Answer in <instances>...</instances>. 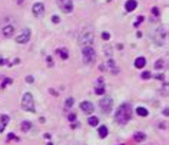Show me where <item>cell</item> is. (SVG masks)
I'll use <instances>...</instances> for the list:
<instances>
[{
  "mask_svg": "<svg viewBox=\"0 0 169 145\" xmlns=\"http://www.w3.org/2000/svg\"><path fill=\"white\" fill-rule=\"evenodd\" d=\"M7 124H9V115H2L0 116V132H3L6 129Z\"/></svg>",
  "mask_w": 169,
  "mask_h": 145,
  "instance_id": "12",
  "label": "cell"
},
{
  "mask_svg": "<svg viewBox=\"0 0 169 145\" xmlns=\"http://www.w3.org/2000/svg\"><path fill=\"white\" fill-rule=\"evenodd\" d=\"M12 84H13V79H12V78H6L5 80H3V82H2V85H0V88H2V89H5V88H6L7 85H12Z\"/></svg>",
  "mask_w": 169,
  "mask_h": 145,
  "instance_id": "21",
  "label": "cell"
},
{
  "mask_svg": "<svg viewBox=\"0 0 169 145\" xmlns=\"http://www.w3.org/2000/svg\"><path fill=\"white\" fill-rule=\"evenodd\" d=\"M136 114L139 115V116H142V118H145V116L149 115V112H148V109L143 108V106H138V108H136Z\"/></svg>",
  "mask_w": 169,
  "mask_h": 145,
  "instance_id": "16",
  "label": "cell"
},
{
  "mask_svg": "<svg viewBox=\"0 0 169 145\" xmlns=\"http://www.w3.org/2000/svg\"><path fill=\"white\" fill-rule=\"evenodd\" d=\"M130 118H132V106H130V103H128V102L122 103V105L116 109L115 121H116L117 124H120V125H125V124H128V122L130 121Z\"/></svg>",
  "mask_w": 169,
  "mask_h": 145,
  "instance_id": "1",
  "label": "cell"
},
{
  "mask_svg": "<svg viewBox=\"0 0 169 145\" xmlns=\"http://www.w3.org/2000/svg\"><path fill=\"white\" fill-rule=\"evenodd\" d=\"M98 134H99V138L105 139L106 137H108V134H109V129H108V127H106V125H102V127H99Z\"/></svg>",
  "mask_w": 169,
  "mask_h": 145,
  "instance_id": "14",
  "label": "cell"
},
{
  "mask_svg": "<svg viewBox=\"0 0 169 145\" xmlns=\"http://www.w3.org/2000/svg\"><path fill=\"white\" fill-rule=\"evenodd\" d=\"M99 106H100V109H102L105 114H111L112 108H113V101H112V98L105 96L103 99H100Z\"/></svg>",
  "mask_w": 169,
  "mask_h": 145,
  "instance_id": "5",
  "label": "cell"
},
{
  "mask_svg": "<svg viewBox=\"0 0 169 145\" xmlns=\"http://www.w3.org/2000/svg\"><path fill=\"white\" fill-rule=\"evenodd\" d=\"M23 3V0H17V5H22Z\"/></svg>",
  "mask_w": 169,
  "mask_h": 145,
  "instance_id": "41",
  "label": "cell"
},
{
  "mask_svg": "<svg viewBox=\"0 0 169 145\" xmlns=\"http://www.w3.org/2000/svg\"><path fill=\"white\" fill-rule=\"evenodd\" d=\"M79 127V124H77V122H75V124H73V125H72V128H73V129H76V128Z\"/></svg>",
  "mask_w": 169,
  "mask_h": 145,
  "instance_id": "39",
  "label": "cell"
},
{
  "mask_svg": "<svg viewBox=\"0 0 169 145\" xmlns=\"http://www.w3.org/2000/svg\"><path fill=\"white\" fill-rule=\"evenodd\" d=\"M133 139L136 142H142L146 139V134L145 132H135L133 134Z\"/></svg>",
  "mask_w": 169,
  "mask_h": 145,
  "instance_id": "15",
  "label": "cell"
},
{
  "mask_svg": "<svg viewBox=\"0 0 169 145\" xmlns=\"http://www.w3.org/2000/svg\"><path fill=\"white\" fill-rule=\"evenodd\" d=\"M108 66L111 68V72L112 73H117L119 71H117V68H116V65H115V62H113V59L112 58H109V61H108Z\"/></svg>",
  "mask_w": 169,
  "mask_h": 145,
  "instance_id": "20",
  "label": "cell"
},
{
  "mask_svg": "<svg viewBox=\"0 0 169 145\" xmlns=\"http://www.w3.org/2000/svg\"><path fill=\"white\" fill-rule=\"evenodd\" d=\"M88 124L90 127H98V125H99V118H98V116H89Z\"/></svg>",
  "mask_w": 169,
  "mask_h": 145,
  "instance_id": "17",
  "label": "cell"
},
{
  "mask_svg": "<svg viewBox=\"0 0 169 145\" xmlns=\"http://www.w3.org/2000/svg\"><path fill=\"white\" fill-rule=\"evenodd\" d=\"M46 62H47V65H49V66H50V68L53 66V61H52V58H50V56H47Z\"/></svg>",
  "mask_w": 169,
  "mask_h": 145,
  "instance_id": "32",
  "label": "cell"
},
{
  "mask_svg": "<svg viewBox=\"0 0 169 145\" xmlns=\"http://www.w3.org/2000/svg\"><path fill=\"white\" fill-rule=\"evenodd\" d=\"M95 92H96V95H103V93H105V85L96 86V88H95Z\"/></svg>",
  "mask_w": 169,
  "mask_h": 145,
  "instance_id": "22",
  "label": "cell"
},
{
  "mask_svg": "<svg viewBox=\"0 0 169 145\" xmlns=\"http://www.w3.org/2000/svg\"><path fill=\"white\" fill-rule=\"evenodd\" d=\"M6 63H7L6 59H2V58H0V65H6Z\"/></svg>",
  "mask_w": 169,
  "mask_h": 145,
  "instance_id": "35",
  "label": "cell"
},
{
  "mask_svg": "<svg viewBox=\"0 0 169 145\" xmlns=\"http://www.w3.org/2000/svg\"><path fill=\"white\" fill-rule=\"evenodd\" d=\"M33 80H35V78H33L32 75H29V76L26 78V82H27V84H33Z\"/></svg>",
  "mask_w": 169,
  "mask_h": 145,
  "instance_id": "31",
  "label": "cell"
},
{
  "mask_svg": "<svg viewBox=\"0 0 169 145\" xmlns=\"http://www.w3.org/2000/svg\"><path fill=\"white\" fill-rule=\"evenodd\" d=\"M12 139L17 141V137H16L14 134H9V135H7V141H12Z\"/></svg>",
  "mask_w": 169,
  "mask_h": 145,
  "instance_id": "29",
  "label": "cell"
},
{
  "mask_svg": "<svg viewBox=\"0 0 169 145\" xmlns=\"http://www.w3.org/2000/svg\"><path fill=\"white\" fill-rule=\"evenodd\" d=\"M163 66H165V61H163V59H159V61H156V63H155V69L161 71Z\"/></svg>",
  "mask_w": 169,
  "mask_h": 145,
  "instance_id": "23",
  "label": "cell"
},
{
  "mask_svg": "<svg viewBox=\"0 0 169 145\" xmlns=\"http://www.w3.org/2000/svg\"><path fill=\"white\" fill-rule=\"evenodd\" d=\"M143 20H145V17H143V16H139V17H136V20H135L133 26H135V27H138V26H139V24L142 23Z\"/></svg>",
  "mask_w": 169,
  "mask_h": 145,
  "instance_id": "26",
  "label": "cell"
},
{
  "mask_svg": "<svg viewBox=\"0 0 169 145\" xmlns=\"http://www.w3.org/2000/svg\"><path fill=\"white\" fill-rule=\"evenodd\" d=\"M32 10H33V14L36 17H42L45 14V5L43 3H35Z\"/></svg>",
  "mask_w": 169,
  "mask_h": 145,
  "instance_id": "8",
  "label": "cell"
},
{
  "mask_svg": "<svg viewBox=\"0 0 169 145\" xmlns=\"http://www.w3.org/2000/svg\"><path fill=\"white\" fill-rule=\"evenodd\" d=\"M152 13H153V16H159V9L158 7H152Z\"/></svg>",
  "mask_w": 169,
  "mask_h": 145,
  "instance_id": "30",
  "label": "cell"
},
{
  "mask_svg": "<svg viewBox=\"0 0 169 145\" xmlns=\"http://www.w3.org/2000/svg\"><path fill=\"white\" fill-rule=\"evenodd\" d=\"M102 39H103V40H109V39H111V33H109V32H103V33H102Z\"/></svg>",
  "mask_w": 169,
  "mask_h": 145,
  "instance_id": "27",
  "label": "cell"
},
{
  "mask_svg": "<svg viewBox=\"0 0 169 145\" xmlns=\"http://www.w3.org/2000/svg\"><path fill=\"white\" fill-rule=\"evenodd\" d=\"M52 22H53V23H59V22H60V17H59V16H53Z\"/></svg>",
  "mask_w": 169,
  "mask_h": 145,
  "instance_id": "33",
  "label": "cell"
},
{
  "mask_svg": "<svg viewBox=\"0 0 169 145\" xmlns=\"http://www.w3.org/2000/svg\"><path fill=\"white\" fill-rule=\"evenodd\" d=\"M93 32L89 30V29H86V30L82 32L80 37H79V43H80L82 48H85V46H92L93 45Z\"/></svg>",
  "mask_w": 169,
  "mask_h": 145,
  "instance_id": "3",
  "label": "cell"
},
{
  "mask_svg": "<svg viewBox=\"0 0 169 145\" xmlns=\"http://www.w3.org/2000/svg\"><path fill=\"white\" fill-rule=\"evenodd\" d=\"M73 102H75L73 98H67L66 102H64V106H66V108H72V106H73Z\"/></svg>",
  "mask_w": 169,
  "mask_h": 145,
  "instance_id": "24",
  "label": "cell"
},
{
  "mask_svg": "<svg viewBox=\"0 0 169 145\" xmlns=\"http://www.w3.org/2000/svg\"><path fill=\"white\" fill-rule=\"evenodd\" d=\"M30 35H32L30 29H23L19 35H16V42L17 43H27L30 40Z\"/></svg>",
  "mask_w": 169,
  "mask_h": 145,
  "instance_id": "6",
  "label": "cell"
},
{
  "mask_svg": "<svg viewBox=\"0 0 169 145\" xmlns=\"http://www.w3.org/2000/svg\"><path fill=\"white\" fill-rule=\"evenodd\" d=\"M80 109L85 112V114H92L93 112V109H95V106H93V103L92 102H89V101H83V102L80 103Z\"/></svg>",
  "mask_w": 169,
  "mask_h": 145,
  "instance_id": "9",
  "label": "cell"
},
{
  "mask_svg": "<svg viewBox=\"0 0 169 145\" xmlns=\"http://www.w3.org/2000/svg\"><path fill=\"white\" fill-rule=\"evenodd\" d=\"M168 114H169L168 108H165V109H163V115H165V116H168Z\"/></svg>",
  "mask_w": 169,
  "mask_h": 145,
  "instance_id": "37",
  "label": "cell"
},
{
  "mask_svg": "<svg viewBox=\"0 0 169 145\" xmlns=\"http://www.w3.org/2000/svg\"><path fill=\"white\" fill-rule=\"evenodd\" d=\"M156 79H159V80H163V75H161V73H158L156 76H155Z\"/></svg>",
  "mask_w": 169,
  "mask_h": 145,
  "instance_id": "34",
  "label": "cell"
},
{
  "mask_svg": "<svg viewBox=\"0 0 169 145\" xmlns=\"http://www.w3.org/2000/svg\"><path fill=\"white\" fill-rule=\"evenodd\" d=\"M43 137H45V138H46V139H50V134H45Z\"/></svg>",
  "mask_w": 169,
  "mask_h": 145,
  "instance_id": "40",
  "label": "cell"
},
{
  "mask_svg": "<svg viewBox=\"0 0 169 145\" xmlns=\"http://www.w3.org/2000/svg\"><path fill=\"white\" fill-rule=\"evenodd\" d=\"M56 53L58 55H60V58H62V59H63V61H66V59H67V58H69V53H67V50H66V49H56Z\"/></svg>",
  "mask_w": 169,
  "mask_h": 145,
  "instance_id": "18",
  "label": "cell"
},
{
  "mask_svg": "<svg viewBox=\"0 0 169 145\" xmlns=\"http://www.w3.org/2000/svg\"><path fill=\"white\" fill-rule=\"evenodd\" d=\"M99 69L102 71V72H103V71H106V66H105V65H100V66H99Z\"/></svg>",
  "mask_w": 169,
  "mask_h": 145,
  "instance_id": "38",
  "label": "cell"
},
{
  "mask_svg": "<svg viewBox=\"0 0 169 145\" xmlns=\"http://www.w3.org/2000/svg\"><path fill=\"white\" fill-rule=\"evenodd\" d=\"M2 33H3V36L5 37L13 36V33H14V26H13V24H7V26H5L3 30H2Z\"/></svg>",
  "mask_w": 169,
  "mask_h": 145,
  "instance_id": "10",
  "label": "cell"
},
{
  "mask_svg": "<svg viewBox=\"0 0 169 145\" xmlns=\"http://www.w3.org/2000/svg\"><path fill=\"white\" fill-rule=\"evenodd\" d=\"M22 108L27 112H35L36 108H35V99L32 96V93H24L22 96Z\"/></svg>",
  "mask_w": 169,
  "mask_h": 145,
  "instance_id": "2",
  "label": "cell"
},
{
  "mask_svg": "<svg viewBox=\"0 0 169 145\" xmlns=\"http://www.w3.org/2000/svg\"><path fill=\"white\" fill-rule=\"evenodd\" d=\"M82 55H83V62L85 63H93L96 59V53L92 46H85L82 48Z\"/></svg>",
  "mask_w": 169,
  "mask_h": 145,
  "instance_id": "4",
  "label": "cell"
},
{
  "mask_svg": "<svg viewBox=\"0 0 169 145\" xmlns=\"http://www.w3.org/2000/svg\"><path fill=\"white\" fill-rule=\"evenodd\" d=\"M30 128H32V122H30V121H23V122H22V125H20V129H22L23 132L30 131Z\"/></svg>",
  "mask_w": 169,
  "mask_h": 145,
  "instance_id": "19",
  "label": "cell"
},
{
  "mask_svg": "<svg viewBox=\"0 0 169 145\" xmlns=\"http://www.w3.org/2000/svg\"><path fill=\"white\" fill-rule=\"evenodd\" d=\"M67 119H69L70 122H75L76 121V114H69L67 115Z\"/></svg>",
  "mask_w": 169,
  "mask_h": 145,
  "instance_id": "28",
  "label": "cell"
},
{
  "mask_svg": "<svg viewBox=\"0 0 169 145\" xmlns=\"http://www.w3.org/2000/svg\"><path fill=\"white\" fill-rule=\"evenodd\" d=\"M59 7L63 10L64 13H70L73 10V2L72 0H56Z\"/></svg>",
  "mask_w": 169,
  "mask_h": 145,
  "instance_id": "7",
  "label": "cell"
},
{
  "mask_svg": "<svg viewBox=\"0 0 169 145\" xmlns=\"http://www.w3.org/2000/svg\"><path fill=\"white\" fill-rule=\"evenodd\" d=\"M140 78L142 79H151L152 78V75H151V72H149V71H145V72H142V75H140Z\"/></svg>",
  "mask_w": 169,
  "mask_h": 145,
  "instance_id": "25",
  "label": "cell"
},
{
  "mask_svg": "<svg viewBox=\"0 0 169 145\" xmlns=\"http://www.w3.org/2000/svg\"><path fill=\"white\" fill-rule=\"evenodd\" d=\"M50 93H52V95H55V96H58V95H59V93L55 91V89H50Z\"/></svg>",
  "mask_w": 169,
  "mask_h": 145,
  "instance_id": "36",
  "label": "cell"
},
{
  "mask_svg": "<svg viewBox=\"0 0 169 145\" xmlns=\"http://www.w3.org/2000/svg\"><path fill=\"white\" fill-rule=\"evenodd\" d=\"M145 65H146V59L143 58V56H139V58L135 59V68L142 69V68H145Z\"/></svg>",
  "mask_w": 169,
  "mask_h": 145,
  "instance_id": "13",
  "label": "cell"
},
{
  "mask_svg": "<svg viewBox=\"0 0 169 145\" xmlns=\"http://www.w3.org/2000/svg\"><path fill=\"white\" fill-rule=\"evenodd\" d=\"M136 7H138V2H136V0H128V2L125 3L126 12H133Z\"/></svg>",
  "mask_w": 169,
  "mask_h": 145,
  "instance_id": "11",
  "label": "cell"
}]
</instances>
